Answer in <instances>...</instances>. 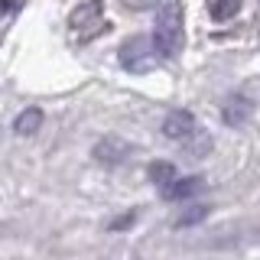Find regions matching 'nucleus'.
I'll list each match as a JSON object with an SVG mask.
<instances>
[{
    "instance_id": "8",
    "label": "nucleus",
    "mask_w": 260,
    "mask_h": 260,
    "mask_svg": "<svg viewBox=\"0 0 260 260\" xmlns=\"http://www.w3.org/2000/svg\"><path fill=\"white\" fill-rule=\"evenodd\" d=\"M39 127H43V111H39V108H26V111L20 114V117L13 120V130H16L20 137H29V134H36Z\"/></svg>"
},
{
    "instance_id": "5",
    "label": "nucleus",
    "mask_w": 260,
    "mask_h": 260,
    "mask_svg": "<svg viewBox=\"0 0 260 260\" xmlns=\"http://www.w3.org/2000/svg\"><path fill=\"white\" fill-rule=\"evenodd\" d=\"M162 134L169 137V140H189L195 137V117L189 111H169L166 120H162Z\"/></svg>"
},
{
    "instance_id": "10",
    "label": "nucleus",
    "mask_w": 260,
    "mask_h": 260,
    "mask_svg": "<svg viewBox=\"0 0 260 260\" xmlns=\"http://www.w3.org/2000/svg\"><path fill=\"white\" fill-rule=\"evenodd\" d=\"M205 218H208V205H192V208H185L182 215L176 218V228H192V224L205 221Z\"/></svg>"
},
{
    "instance_id": "4",
    "label": "nucleus",
    "mask_w": 260,
    "mask_h": 260,
    "mask_svg": "<svg viewBox=\"0 0 260 260\" xmlns=\"http://www.w3.org/2000/svg\"><path fill=\"white\" fill-rule=\"evenodd\" d=\"M130 153H134V146H130V143L117 140V137H104V140L94 143V153H91V156L98 162H104V166H120V162L130 159Z\"/></svg>"
},
{
    "instance_id": "2",
    "label": "nucleus",
    "mask_w": 260,
    "mask_h": 260,
    "mask_svg": "<svg viewBox=\"0 0 260 260\" xmlns=\"http://www.w3.org/2000/svg\"><path fill=\"white\" fill-rule=\"evenodd\" d=\"M156 43H153V36H130L124 46H120L117 59L120 65L130 72V75H146V72L156 69Z\"/></svg>"
},
{
    "instance_id": "7",
    "label": "nucleus",
    "mask_w": 260,
    "mask_h": 260,
    "mask_svg": "<svg viewBox=\"0 0 260 260\" xmlns=\"http://www.w3.org/2000/svg\"><path fill=\"white\" fill-rule=\"evenodd\" d=\"M202 179L199 176H185V179H173V182L162 189V199H169V202H182V199H189V195H195V192H202Z\"/></svg>"
},
{
    "instance_id": "9",
    "label": "nucleus",
    "mask_w": 260,
    "mask_h": 260,
    "mask_svg": "<svg viewBox=\"0 0 260 260\" xmlns=\"http://www.w3.org/2000/svg\"><path fill=\"white\" fill-rule=\"evenodd\" d=\"M150 179H153V185H159V192H162L176 179V166H173V162H153V166H150Z\"/></svg>"
},
{
    "instance_id": "12",
    "label": "nucleus",
    "mask_w": 260,
    "mask_h": 260,
    "mask_svg": "<svg viewBox=\"0 0 260 260\" xmlns=\"http://www.w3.org/2000/svg\"><path fill=\"white\" fill-rule=\"evenodd\" d=\"M130 224H134V215H124V218H117L111 228H114V231H120V228H130Z\"/></svg>"
},
{
    "instance_id": "3",
    "label": "nucleus",
    "mask_w": 260,
    "mask_h": 260,
    "mask_svg": "<svg viewBox=\"0 0 260 260\" xmlns=\"http://www.w3.org/2000/svg\"><path fill=\"white\" fill-rule=\"evenodd\" d=\"M104 26H108V20H104V4L101 0H85V4H78L75 10L69 13V32H72V39H78V43L94 39Z\"/></svg>"
},
{
    "instance_id": "13",
    "label": "nucleus",
    "mask_w": 260,
    "mask_h": 260,
    "mask_svg": "<svg viewBox=\"0 0 260 260\" xmlns=\"http://www.w3.org/2000/svg\"><path fill=\"white\" fill-rule=\"evenodd\" d=\"M13 7H16V0H4V10H7V13H10Z\"/></svg>"
},
{
    "instance_id": "6",
    "label": "nucleus",
    "mask_w": 260,
    "mask_h": 260,
    "mask_svg": "<svg viewBox=\"0 0 260 260\" xmlns=\"http://www.w3.org/2000/svg\"><path fill=\"white\" fill-rule=\"evenodd\" d=\"M254 117V101L250 98H228V104H224V111H221V120L228 127H241V124H247V120Z\"/></svg>"
},
{
    "instance_id": "11",
    "label": "nucleus",
    "mask_w": 260,
    "mask_h": 260,
    "mask_svg": "<svg viewBox=\"0 0 260 260\" xmlns=\"http://www.w3.org/2000/svg\"><path fill=\"white\" fill-rule=\"evenodd\" d=\"M238 10H241V0H211L208 4V13L215 20H228V16H234Z\"/></svg>"
},
{
    "instance_id": "1",
    "label": "nucleus",
    "mask_w": 260,
    "mask_h": 260,
    "mask_svg": "<svg viewBox=\"0 0 260 260\" xmlns=\"http://www.w3.org/2000/svg\"><path fill=\"white\" fill-rule=\"evenodd\" d=\"M153 43H156L159 59H176V55L182 52V43H185L182 10H179V4H173V0L156 13V23H153Z\"/></svg>"
}]
</instances>
